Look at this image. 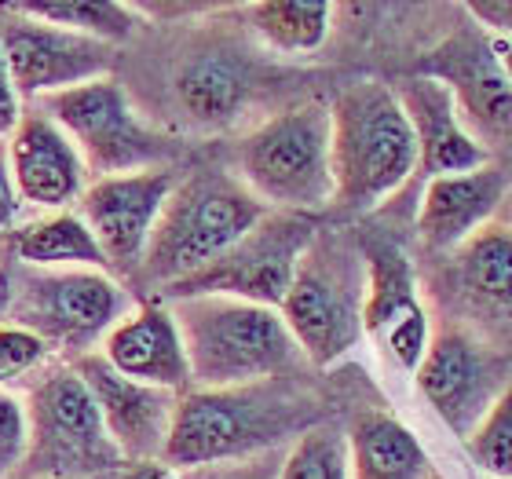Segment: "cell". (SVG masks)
Here are the masks:
<instances>
[{
	"label": "cell",
	"mask_w": 512,
	"mask_h": 479,
	"mask_svg": "<svg viewBox=\"0 0 512 479\" xmlns=\"http://www.w3.org/2000/svg\"><path fill=\"white\" fill-rule=\"evenodd\" d=\"M161 304L180 326L194 392L300 377L308 366L275 308L235 297H180Z\"/></svg>",
	"instance_id": "7a4b0ae2"
},
{
	"label": "cell",
	"mask_w": 512,
	"mask_h": 479,
	"mask_svg": "<svg viewBox=\"0 0 512 479\" xmlns=\"http://www.w3.org/2000/svg\"><path fill=\"white\" fill-rule=\"evenodd\" d=\"M289 447L264 450L253 458L238 461H216V465H198V469L176 472V479H278L282 476V458Z\"/></svg>",
	"instance_id": "4dcf8cb0"
},
{
	"label": "cell",
	"mask_w": 512,
	"mask_h": 479,
	"mask_svg": "<svg viewBox=\"0 0 512 479\" xmlns=\"http://www.w3.org/2000/svg\"><path fill=\"white\" fill-rule=\"evenodd\" d=\"M26 421L30 443L11 479H103L125 465L74 366H55L33 384Z\"/></svg>",
	"instance_id": "9c48e42d"
},
{
	"label": "cell",
	"mask_w": 512,
	"mask_h": 479,
	"mask_svg": "<svg viewBox=\"0 0 512 479\" xmlns=\"http://www.w3.org/2000/svg\"><path fill=\"white\" fill-rule=\"evenodd\" d=\"M22 202L15 194V180H11V165H8V139H0V242L19 227Z\"/></svg>",
	"instance_id": "1f68e13d"
},
{
	"label": "cell",
	"mask_w": 512,
	"mask_h": 479,
	"mask_svg": "<svg viewBox=\"0 0 512 479\" xmlns=\"http://www.w3.org/2000/svg\"><path fill=\"white\" fill-rule=\"evenodd\" d=\"M172 169H147L128 172V176H103L88 180L85 194L77 198V216L96 238L99 253L107 260V271L136 275L147 253L150 231L158 224V213L165 198L176 187Z\"/></svg>",
	"instance_id": "e0dca14e"
},
{
	"label": "cell",
	"mask_w": 512,
	"mask_h": 479,
	"mask_svg": "<svg viewBox=\"0 0 512 479\" xmlns=\"http://www.w3.org/2000/svg\"><path fill=\"white\" fill-rule=\"evenodd\" d=\"M417 77H432L454 99L461 125L487 154L512 143V85L498 66L491 33L476 22H465L414 66Z\"/></svg>",
	"instance_id": "4fadbf2b"
},
{
	"label": "cell",
	"mask_w": 512,
	"mask_h": 479,
	"mask_svg": "<svg viewBox=\"0 0 512 479\" xmlns=\"http://www.w3.org/2000/svg\"><path fill=\"white\" fill-rule=\"evenodd\" d=\"M8 165L22 209L63 213L88 187V169L63 128L41 110H26L19 128L8 136Z\"/></svg>",
	"instance_id": "d6986e66"
},
{
	"label": "cell",
	"mask_w": 512,
	"mask_h": 479,
	"mask_svg": "<svg viewBox=\"0 0 512 479\" xmlns=\"http://www.w3.org/2000/svg\"><path fill=\"white\" fill-rule=\"evenodd\" d=\"M315 425H322V399L300 377L220 392L191 388L176 403V421L161 461L172 472H187L216 461L253 458L297 443Z\"/></svg>",
	"instance_id": "6da1fadb"
},
{
	"label": "cell",
	"mask_w": 512,
	"mask_h": 479,
	"mask_svg": "<svg viewBox=\"0 0 512 479\" xmlns=\"http://www.w3.org/2000/svg\"><path fill=\"white\" fill-rule=\"evenodd\" d=\"M395 99L403 107L406 121L414 128L417 139V172L428 180L436 176H454V172H472L494 161L487 150L469 136V128L461 125L454 99L439 81L432 77L410 74L395 85Z\"/></svg>",
	"instance_id": "7402d4cb"
},
{
	"label": "cell",
	"mask_w": 512,
	"mask_h": 479,
	"mask_svg": "<svg viewBox=\"0 0 512 479\" xmlns=\"http://www.w3.org/2000/svg\"><path fill=\"white\" fill-rule=\"evenodd\" d=\"M271 213L260 198L246 191V183L224 169H194L176 180L172 194L150 231L147 253L136 278L154 297L231 249L238 238L253 231Z\"/></svg>",
	"instance_id": "277c9868"
},
{
	"label": "cell",
	"mask_w": 512,
	"mask_h": 479,
	"mask_svg": "<svg viewBox=\"0 0 512 479\" xmlns=\"http://www.w3.org/2000/svg\"><path fill=\"white\" fill-rule=\"evenodd\" d=\"M366 256V304H363V337L374 341L384 362L399 373H414L425 359L428 311L417 293V271L392 238H363Z\"/></svg>",
	"instance_id": "2e32d148"
},
{
	"label": "cell",
	"mask_w": 512,
	"mask_h": 479,
	"mask_svg": "<svg viewBox=\"0 0 512 479\" xmlns=\"http://www.w3.org/2000/svg\"><path fill=\"white\" fill-rule=\"evenodd\" d=\"M8 8L103 44H121L139 30V11L132 4H114V0H26V4H8Z\"/></svg>",
	"instance_id": "484cf974"
},
{
	"label": "cell",
	"mask_w": 512,
	"mask_h": 479,
	"mask_svg": "<svg viewBox=\"0 0 512 479\" xmlns=\"http://www.w3.org/2000/svg\"><path fill=\"white\" fill-rule=\"evenodd\" d=\"M472 461L491 479H512V377L498 403L487 410L476 432L465 439Z\"/></svg>",
	"instance_id": "83f0119b"
},
{
	"label": "cell",
	"mask_w": 512,
	"mask_h": 479,
	"mask_svg": "<svg viewBox=\"0 0 512 479\" xmlns=\"http://www.w3.org/2000/svg\"><path fill=\"white\" fill-rule=\"evenodd\" d=\"M491 48H494V55H498L502 74L509 77V85H512V37H491Z\"/></svg>",
	"instance_id": "e575fe53"
},
{
	"label": "cell",
	"mask_w": 512,
	"mask_h": 479,
	"mask_svg": "<svg viewBox=\"0 0 512 479\" xmlns=\"http://www.w3.org/2000/svg\"><path fill=\"white\" fill-rule=\"evenodd\" d=\"M70 366L88 384V392H92L99 414H103L110 443L118 447L125 465L165 458V443H169L172 421H176L180 395L128 381L118 370H110L107 359L99 352L81 355Z\"/></svg>",
	"instance_id": "ac0fdd59"
},
{
	"label": "cell",
	"mask_w": 512,
	"mask_h": 479,
	"mask_svg": "<svg viewBox=\"0 0 512 479\" xmlns=\"http://www.w3.org/2000/svg\"><path fill=\"white\" fill-rule=\"evenodd\" d=\"M267 85V66L242 37L198 33L169 74V107L191 132H227L246 121Z\"/></svg>",
	"instance_id": "30bf717a"
},
{
	"label": "cell",
	"mask_w": 512,
	"mask_h": 479,
	"mask_svg": "<svg viewBox=\"0 0 512 479\" xmlns=\"http://www.w3.org/2000/svg\"><path fill=\"white\" fill-rule=\"evenodd\" d=\"M498 224H505L512 231V180H509V191H505L502 209H498Z\"/></svg>",
	"instance_id": "8d00e7d4"
},
{
	"label": "cell",
	"mask_w": 512,
	"mask_h": 479,
	"mask_svg": "<svg viewBox=\"0 0 512 479\" xmlns=\"http://www.w3.org/2000/svg\"><path fill=\"white\" fill-rule=\"evenodd\" d=\"M512 172L498 161H487L472 172L436 176L425 183L421 205H417V238L428 253H450L461 242H469L476 231L498 220Z\"/></svg>",
	"instance_id": "ffe728a7"
},
{
	"label": "cell",
	"mask_w": 512,
	"mask_h": 479,
	"mask_svg": "<svg viewBox=\"0 0 512 479\" xmlns=\"http://www.w3.org/2000/svg\"><path fill=\"white\" fill-rule=\"evenodd\" d=\"M469 15L483 33L491 37H512V0H480V4H465Z\"/></svg>",
	"instance_id": "d6a6232c"
},
{
	"label": "cell",
	"mask_w": 512,
	"mask_h": 479,
	"mask_svg": "<svg viewBox=\"0 0 512 479\" xmlns=\"http://www.w3.org/2000/svg\"><path fill=\"white\" fill-rule=\"evenodd\" d=\"M52 359V352L44 348V341H37L30 330L0 322V392L15 381H26L41 370L44 362Z\"/></svg>",
	"instance_id": "f1b7e54d"
},
{
	"label": "cell",
	"mask_w": 512,
	"mask_h": 479,
	"mask_svg": "<svg viewBox=\"0 0 512 479\" xmlns=\"http://www.w3.org/2000/svg\"><path fill=\"white\" fill-rule=\"evenodd\" d=\"M278 479H348V439L341 428L322 421L289 443Z\"/></svg>",
	"instance_id": "4316f807"
},
{
	"label": "cell",
	"mask_w": 512,
	"mask_h": 479,
	"mask_svg": "<svg viewBox=\"0 0 512 479\" xmlns=\"http://www.w3.org/2000/svg\"><path fill=\"white\" fill-rule=\"evenodd\" d=\"M0 48H4L11 85L26 103L88 85L99 77H114V66H118L114 44L37 22L11 11L8 4H0Z\"/></svg>",
	"instance_id": "9a60e30c"
},
{
	"label": "cell",
	"mask_w": 512,
	"mask_h": 479,
	"mask_svg": "<svg viewBox=\"0 0 512 479\" xmlns=\"http://www.w3.org/2000/svg\"><path fill=\"white\" fill-rule=\"evenodd\" d=\"M509 377L512 362L502 352L450 322L428 337L425 359L414 370L417 392L425 395L428 406L458 439L476 432V425L505 392Z\"/></svg>",
	"instance_id": "5bb4252c"
},
{
	"label": "cell",
	"mask_w": 512,
	"mask_h": 479,
	"mask_svg": "<svg viewBox=\"0 0 512 479\" xmlns=\"http://www.w3.org/2000/svg\"><path fill=\"white\" fill-rule=\"evenodd\" d=\"M0 267H4V260H0Z\"/></svg>",
	"instance_id": "f35d334b"
},
{
	"label": "cell",
	"mask_w": 512,
	"mask_h": 479,
	"mask_svg": "<svg viewBox=\"0 0 512 479\" xmlns=\"http://www.w3.org/2000/svg\"><path fill=\"white\" fill-rule=\"evenodd\" d=\"M8 308H11V267H0V322H8Z\"/></svg>",
	"instance_id": "d590c367"
},
{
	"label": "cell",
	"mask_w": 512,
	"mask_h": 479,
	"mask_svg": "<svg viewBox=\"0 0 512 479\" xmlns=\"http://www.w3.org/2000/svg\"><path fill=\"white\" fill-rule=\"evenodd\" d=\"M443 260L432 297L458 315L450 326L476 333L505 355L512 348V231L494 220Z\"/></svg>",
	"instance_id": "7c38bea8"
},
{
	"label": "cell",
	"mask_w": 512,
	"mask_h": 479,
	"mask_svg": "<svg viewBox=\"0 0 512 479\" xmlns=\"http://www.w3.org/2000/svg\"><path fill=\"white\" fill-rule=\"evenodd\" d=\"M99 355L107 359L110 370H118L128 381L176 395L191 392V366L183 352L180 326L161 300L136 304L128 311L107 333V341L99 344Z\"/></svg>",
	"instance_id": "44dd1931"
},
{
	"label": "cell",
	"mask_w": 512,
	"mask_h": 479,
	"mask_svg": "<svg viewBox=\"0 0 512 479\" xmlns=\"http://www.w3.org/2000/svg\"><path fill=\"white\" fill-rule=\"evenodd\" d=\"M333 4L319 0H264L249 4V30L256 41L278 55H308L319 52L322 41L330 37L333 26Z\"/></svg>",
	"instance_id": "d4e9b609"
},
{
	"label": "cell",
	"mask_w": 512,
	"mask_h": 479,
	"mask_svg": "<svg viewBox=\"0 0 512 479\" xmlns=\"http://www.w3.org/2000/svg\"><path fill=\"white\" fill-rule=\"evenodd\" d=\"M26 443H30L26 406L11 392H0V479L15 476V469L26 458Z\"/></svg>",
	"instance_id": "f546056e"
},
{
	"label": "cell",
	"mask_w": 512,
	"mask_h": 479,
	"mask_svg": "<svg viewBox=\"0 0 512 479\" xmlns=\"http://www.w3.org/2000/svg\"><path fill=\"white\" fill-rule=\"evenodd\" d=\"M330 103L304 99L235 143V176L275 213L319 216L333 205Z\"/></svg>",
	"instance_id": "5b68a950"
},
{
	"label": "cell",
	"mask_w": 512,
	"mask_h": 479,
	"mask_svg": "<svg viewBox=\"0 0 512 479\" xmlns=\"http://www.w3.org/2000/svg\"><path fill=\"white\" fill-rule=\"evenodd\" d=\"M136 308V300L110 271H37L11 275L8 322L30 330L59 359L99 352L107 333Z\"/></svg>",
	"instance_id": "52a82bcc"
},
{
	"label": "cell",
	"mask_w": 512,
	"mask_h": 479,
	"mask_svg": "<svg viewBox=\"0 0 512 479\" xmlns=\"http://www.w3.org/2000/svg\"><path fill=\"white\" fill-rule=\"evenodd\" d=\"M366 256L363 238L348 231H322L311 238L282 300V322L308 359V366H333L363 341Z\"/></svg>",
	"instance_id": "8992f818"
},
{
	"label": "cell",
	"mask_w": 512,
	"mask_h": 479,
	"mask_svg": "<svg viewBox=\"0 0 512 479\" xmlns=\"http://www.w3.org/2000/svg\"><path fill=\"white\" fill-rule=\"evenodd\" d=\"M428 479H443V476H439V472H432V476H428Z\"/></svg>",
	"instance_id": "74e56055"
},
{
	"label": "cell",
	"mask_w": 512,
	"mask_h": 479,
	"mask_svg": "<svg viewBox=\"0 0 512 479\" xmlns=\"http://www.w3.org/2000/svg\"><path fill=\"white\" fill-rule=\"evenodd\" d=\"M319 235V216L271 213L238 238L220 260L202 267L198 275L183 278L154 300L180 297H235L264 308H282L289 282L297 275V264L311 238Z\"/></svg>",
	"instance_id": "8fae6325"
},
{
	"label": "cell",
	"mask_w": 512,
	"mask_h": 479,
	"mask_svg": "<svg viewBox=\"0 0 512 479\" xmlns=\"http://www.w3.org/2000/svg\"><path fill=\"white\" fill-rule=\"evenodd\" d=\"M333 213L366 216L399 194L417 172V139L395 88L384 81L344 85L330 103Z\"/></svg>",
	"instance_id": "3957f363"
},
{
	"label": "cell",
	"mask_w": 512,
	"mask_h": 479,
	"mask_svg": "<svg viewBox=\"0 0 512 479\" xmlns=\"http://www.w3.org/2000/svg\"><path fill=\"white\" fill-rule=\"evenodd\" d=\"M22 96L11 85L8 63H4V48H0V139H8L22 121Z\"/></svg>",
	"instance_id": "836d02e7"
},
{
	"label": "cell",
	"mask_w": 512,
	"mask_h": 479,
	"mask_svg": "<svg viewBox=\"0 0 512 479\" xmlns=\"http://www.w3.org/2000/svg\"><path fill=\"white\" fill-rule=\"evenodd\" d=\"M344 439H348V479H428L436 472L414 432L384 410L355 414Z\"/></svg>",
	"instance_id": "cb8c5ba5"
},
{
	"label": "cell",
	"mask_w": 512,
	"mask_h": 479,
	"mask_svg": "<svg viewBox=\"0 0 512 479\" xmlns=\"http://www.w3.org/2000/svg\"><path fill=\"white\" fill-rule=\"evenodd\" d=\"M37 110L63 128L92 180L128 172L172 169L180 143L143 121L118 77H99L37 99Z\"/></svg>",
	"instance_id": "ba28073f"
},
{
	"label": "cell",
	"mask_w": 512,
	"mask_h": 479,
	"mask_svg": "<svg viewBox=\"0 0 512 479\" xmlns=\"http://www.w3.org/2000/svg\"><path fill=\"white\" fill-rule=\"evenodd\" d=\"M0 253H8L19 267L37 271H107L92 231L70 209L19 220V227L0 242Z\"/></svg>",
	"instance_id": "603a6c76"
}]
</instances>
